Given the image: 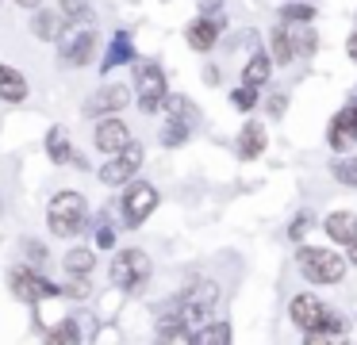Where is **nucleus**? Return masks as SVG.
I'll list each match as a JSON object with an SVG mask.
<instances>
[{
  "label": "nucleus",
  "mask_w": 357,
  "mask_h": 345,
  "mask_svg": "<svg viewBox=\"0 0 357 345\" xmlns=\"http://www.w3.org/2000/svg\"><path fill=\"white\" fill-rule=\"evenodd\" d=\"M288 319H292L303 334H315V330H323V334H346L342 314L331 311V307H326L319 296H311V291L292 296V303H288Z\"/></svg>",
  "instance_id": "f257e3e1"
},
{
  "label": "nucleus",
  "mask_w": 357,
  "mask_h": 345,
  "mask_svg": "<svg viewBox=\"0 0 357 345\" xmlns=\"http://www.w3.org/2000/svg\"><path fill=\"white\" fill-rule=\"evenodd\" d=\"M85 219H89V199L81 196V192L62 188V192H54V196H50V204H47V227H50V234L73 238V234H81Z\"/></svg>",
  "instance_id": "f03ea898"
},
{
  "label": "nucleus",
  "mask_w": 357,
  "mask_h": 345,
  "mask_svg": "<svg viewBox=\"0 0 357 345\" xmlns=\"http://www.w3.org/2000/svg\"><path fill=\"white\" fill-rule=\"evenodd\" d=\"M296 265L307 284H342V276H346V257L326 250V245H300Z\"/></svg>",
  "instance_id": "7ed1b4c3"
},
{
  "label": "nucleus",
  "mask_w": 357,
  "mask_h": 345,
  "mask_svg": "<svg viewBox=\"0 0 357 345\" xmlns=\"http://www.w3.org/2000/svg\"><path fill=\"white\" fill-rule=\"evenodd\" d=\"M215 303H219V284H211V280L192 284V288L181 296V307H177L181 326H185L188 334H192V330H200L204 322H211V314H215Z\"/></svg>",
  "instance_id": "20e7f679"
},
{
  "label": "nucleus",
  "mask_w": 357,
  "mask_h": 345,
  "mask_svg": "<svg viewBox=\"0 0 357 345\" xmlns=\"http://www.w3.org/2000/svg\"><path fill=\"white\" fill-rule=\"evenodd\" d=\"M165 96H169V81L158 61H135V100H139L142 115L162 112Z\"/></svg>",
  "instance_id": "39448f33"
},
{
  "label": "nucleus",
  "mask_w": 357,
  "mask_h": 345,
  "mask_svg": "<svg viewBox=\"0 0 357 345\" xmlns=\"http://www.w3.org/2000/svg\"><path fill=\"white\" fill-rule=\"evenodd\" d=\"M158 204H162V196H158L154 184L131 181L123 188V196H119V219H123V227H142V222L154 215Z\"/></svg>",
  "instance_id": "423d86ee"
},
{
  "label": "nucleus",
  "mask_w": 357,
  "mask_h": 345,
  "mask_svg": "<svg viewBox=\"0 0 357 345\" xmlns=\"http://www.w3.org/2000/svg\"><path fill=\"white\" fill-rule=\"evenodd\" d=\"M150 280V257L142 250H119L112 261V284L123 291H142Z\"/></svg>",
  "instance_id": "0eeeda50"
},
{
  "label": "nucleus",
  "mask_w": 357,
  "mask_h": 345,
  "mask_svg": "<svg viewBox=\"0 0 357 345\" xmlns=\"http://www.w3.org/2000/svg\"><path fill=\"white\" fill-rule=\"evenodd\" d=\"M142 158H146V150H142V142H127L123 153H116V158H108L100 165V184H108V188H123V184L135 181V173L142 169Z\"/></svg>",
  "instance_id": "6e6552de"
},
{
  "label": "nucleus",
  "mask_w": 357,
  "mask_h": 345,
  "mask_svg": "<svg viewBox=\"0 0 357 345\" xmlns=\"http://www.w3.org/2000/svg\"><path fill=\"white\" fill-rule=\"evenodd\" d=\"M58 43H62V50H58V66L81 69V66H89L93 54H96V31L89 27V23H77V27H73L70 35H62Z\"/></svg>",
  "instance_id": "1a4fd4ad"
},
{
  "label": "nucleus",
  "mask_w": 357,
  "mask_h": 345,
  "mask_svg": "<svg viewBox=\"0 0 357 345\" xmlns=\"http://www.w3.org/2000/svg\"><path fill=\"white\" fill-rule=\"evenodd\" d=\"M8 288H12V296L24 299V303L58 296V284H50L47 276H43L39 268H31V265H16V268H12V273H8Z\"/></svg>",
  "instance_id": "9d476101"
},
{
  "label": "nucleus",
  "mask_w": 357,
  "mask_h": 345,
  "mask_svg": "<svg viewBox=\"0 0 357 345\" xmlns=\"http://www.w3.org/2000/svg\"><path fill=\"white\" fill-rule=\"evenodd\" d=\"M127 104H131V89L127 84H100L85 100V115L89 119H112L116 112H127Z\"/></svg>",
  "instance_id": "9b49d317"
},
{
  "label": "nucleus",
  "mask_w": 357,
  "mask_h": 345,
  "mask_svg": "<svg viewBox=\"0 0 357 345\" xmlns=\"http://www.w3.org/2000/svg\"><path fill=\"white\" fill-rule=\"evenodd\" d=\"M135 142L131 138V127L123 123V115H112V119H100L96 123V135H93V146L100 153H108V158H116V153H123V146Z\"/></svg>",
  "instance_id": "f8f14e48"
},
{
  "label": "nucleus",
  "mask_w": 357,
  "mask_h": 345,
  "mask_svg": "<svg viewBox=\"0 0 357 345\" xmlns=\"http://www.w3.org/2000/svg\"><path fill=\"white\" fill-rule=\"evenodd\" d=\"M219 31H223V20H219V15H196L185 27V43L192 46L196 54H208V50H215Z\"/></svg>",
  "instance_id": "ddd939ff"
},
{
  "label": "nucleus",
  "mask_w": 357,
  "mask_h": 345,
  "mask_svg": "<svg viewBox=\"0 0 357 345\" xmlns=\"http://www.w3.org/2000/svg\"><path fill=\"white\" fill-rule=\"evenodd\" d=\"M27 92H31L27 77L20 73L16 66H4V61H0V104H24Z\"/></svg>",
  "instance_id": "4468645a"
},
{
  "label": "nucleus",
  "mask_w": 357,
  "mask_h": 345,
  "mask_svg": "<svg viewBox=\"0 0 357 345\" xmlns=\"http://www.w3.org/2000/svg\"><path fill=\"white\" fill-rule=\"evenodd\" d=\"M265 146H269V135H265L261 123H254V119L242 123V130H238V158L254 161V158L265 153Z\"/></svg>",
  "instance_id": "2eb2a0df"
},
{
  "label": "nucleus",
  "mask_w": 357,
  "mask_h": 345,
  "mask_svg": "<svg viewBox=\"0 0 357 345\" xmlns=\"http://www.w3.org/2000/svg\"><path fill=\"white\" fill-rule=\"evenodd\" d=\"M323 234L331 238V242H338V245H349L354 234H357V215L354 211H331L323 219Z\"/></svg>",
  "instance_id": "dca6fc26"
},
{
  "label": "nucleus",
  "mask_w": 357,
  "mask_h": 345,
  "mask_svg": "<svg viewBox=\"0 0 357 345\" xmlns=\"http://www.w3.org/2000/svg\"><path fill=\"white\" fill-rule=\"evenodd\" d=\"M162 112H169V123H181V127H188V130L200 123V107L188 96H181V92H169V96H165Z\"/></svg>",
  "instance_id": "f3484780"
},
{
  "label": "nucleus",
  "mask_w": 357,
  "mask_h": 345,
  "mask_svg": "<svg viewBox=\"0 0 357 345\" xmlns=\"http://www.w3.org/2000/svg\"><path fill=\"white\" fill-rule=\"evenodd\" d=\"M31 31L43 38V43H58V38L66 35V20L62 12H54V8H39L31 20Z\"/></svg>",
  "instance_id": "a211bd4d"
},
{
  "label": "nucleus",
  "mask_w": 357,
  "mask_h": 345,
  "mask_svg": "<svg viewBox=\"0 0 357 345\" xmlns=\"http://www.w3.org/2000/svg\"><path fill=\"white\" fill-rule=\"evenodd\" d=\"M269 73H273L269 54H265V50H257L254 58H250L246 66H242V84H246V89H261V84L269 81Z\"/></svg>",
  "instance_id": "6ab92c4d"
},
{
  "label": "nucleus",
  "mask_w": 357,
  "mask_h": 345,
  "mask_svg": "<svg viewBox=\"0 0 357 345\" xmlns=\"http://www.w3.org/2000/svg\"><path fill=\"white\" fill-rule=\"evenodd\" d=\"M154 345H192V334H188L185 326H181L177 314H165L162 322H158V337Z\"/></svg>",
  "instance_id": "aec40b11"
},
{
  "label": "nucleus",
  "mask_w": 357,
  "mask_h": 345,
  "mask_svg": "<svg viewBox=\"0 0 357 345\" xmlns=\"http://www.w3.org/2000/svg\"><path fill=\"white\" fill-rule=\"evenodd\" d=\"M47 158L54 161V165H70L73 161V146H70L66 127H50L47 130Z\"/></svg>",
  "instance_id": "412c9836"
},
{
  "label": "nucleus",
  "mask_w": 357,
  "mask_h": 345,
  "mask_svg": "<svg viewBox=\"0 0 357 345\" xmlns=\"http://www.w3.org/2000/svg\"><path fill=\"white\" fill-rule=\"evenodd\" d=\"M269 61H277V66H292L296 61V50H292V43H288L284 23H277V27L269 31Z\"/></svg>",
  "instance_id": "4be33fe9"
},
{
  "label": "nucleus",
  "mask_w": 357,
  "mask_h": 345,
  "mask_svg": "<svg viewBox=\"0 0 357 345\" xmlns=\"http://www.w3.org/2000/svg\"><path fill=\"white\" fill-rule=\"evenodd\" d=\"M93 265H96V250H93V245H81V250L66 253V273L77 276V280H85V276L93 273Z\"/></svg>",
  "instance_id": "5701e85b"
},
{
  "label": "nucleus",
  "mask_w": 357,
  "mask_h": 345,
  "mask_svg": "<svg viewBox=\"0 0 357 345\" xmlns=\"http://www.w3.org/2000/svg\"><path fill=\"white\" fill-rule=\"evenodd\" d=\"M192 345H231V326L227 322H204L200 330H192Z\"/></svg>",
  "instance_id": "b1692460"
},
{
  "label": "nucleus",
  "mask_w": 357,
  "mask_h": 345,
  "mask_svg": "<svg viewBox=\"0 0 357 345\" xmlns=\"http://www.w3.org/2000/svg\"><path fill=\"white\" fill-rule=\"evenodd\" d=\"M311 20H315V4L292 0V4L280 8V23H292V27H311Z\"/></svg>",
  "instance_id": "393cba45"
},
{
  "label": "nucleus",
  "mask_w": 357,
  "mask_h": 345,
  "mask_svg": "<svg viewBox=\"0 0 357 345\" xmlns=\"http://www.w3.org/2000/svg\"><path fill=\"white\" fill-rule=\"evenodd\" d=\"M288 27V43H292V50H296V58H307V54H315V46H319V38H315V31L311 27H292V23H284Z\"/></svg>",
  "instance_id": "a878e982"
},
{
  "label": "nucleus",
  "mask_w": 357,
  "mask_h": 345,
  "mask_svg": "<svg viewBox=\"0 0 357 345\" xmlns=\"http://www.w3.org/2000/svg\"><path fill=\"white\" fill-rule=\"evenodd\" d=\"M43 345H81V326H77L73 319H62V322H58V326L47 334V342H43Z\"/></svg>",
  "instance_id": "bb28decb"
},
{
  "label": "nucleus",
  "mask_w": 357,
  "mask_h": 345,
  "mask_svg": "<svg viewBox=\"0 0 357 345\" xmlns=\"http://www.w3.org/2000/svg\"><path fill=\"white\" fill-rule=\"evenodd\" d=\"M131 58H135V50H131V35H127V31H119V35L112 38V54L104 58V73H108V69H116L119 61H131Z\"/></svg>",
  "instance_id": "cd10ccee"
},
{
  "label": "nucleus",
  "mask_w": 357,
  "mask_h": 345,
  "mask_svg": "<svg viewBox=\"0 0 357 345\" xmlns=\"http://www.w3.org/2000/svg\"><path fill=\"white\" fill-rule=\"evenodd\" d=\"M58 12H62L66 23H89L93 20V4H89V0H62Z\"/></svg>",
  "instance_id": "c85d7f7f"
},
{
  "label": "nucleus",
  "mask_w": 357,
  "mask_h": 345,
  "mask_svg": "<svg viewBox=\"0 0 357 345\" xmlns=\"http://www.w3.org/2000/svg\"><path fill=\"white\" fill-rule=\"evenodd\" d=\"M331 173H334V181H338V184L357 188V158H334Z\"/></svg>",
  "instance_id": "c756f323"
},
{
  "label": "nucleus",
  "mask_w": 357,
  "mask_h": 345,
  "mask_svg": "<svg viewBox=\"0 0 357 345\" xmlns=\"http://www.w3.org/2000/svg\"><path fill=\"white\" fill-rule=\"evenodd\" d=\"M188 138H192V130H188V127H181V123H165V130H162V146L177 150V146H185Z\"/></svg>",
  "instance_id": "7c9ffc66"
},
{
  "label": "nucleus",
  "mask_w": 357,
  "mask_h": 345,
  "mask_svg": "<svg viewBox=\"0 0 357 345\" xmlns=\"http://www.w3.org/2000/svg\"><path fill=\"white\" fill-rule=\"evenodd\" d=\"M334 123H338V127H342V130H346V135L357 142V100H349V104L342 107L338 115H334Z\"/></svg>",
  "instance_id": "2f4dec72"
},
{
  "label": "nucleus",
  "mask_w": 357,
  "mask_h": 345,
  "mask_svg": "<svg viewBox=\"0 0 357 345\" xmlns=\"http://www.w3.org/2000/svg\"><path fill=\"white\" fill-rule=\"evenodd\" d=\"M326 146H331V150H334V153H346V150H349V146H354V138H349V135H346V130H342V127H338V123H334V119H331V127H326Z\"/></svg>",
  "instance_id": "473e14b6"
},
{
  "label": "nucleus",
  "mask_w": 357,
  "mask_h": 345,
  "mask_svg": "<svg viewBox=\"0 0 357 345\" xmlns=\"http://www.w3.org/2000/svg\"><path fill=\"white\" fill-rule=\"evenodd\" d=\"M231 104L238 107V112H254V104H257V89H246V84H238V89L231 92Z\"/></svg>",
  "instance_id": "72a5a7b5"
},
{
  "label": "nucleus",
  "mask_w": 357,
  "mask_h": 345,
  "mask_svg": "<svg viewBox=\"0 0 357 345\" xmlns=\"http://www.w3.org/2000/svg\"><path fill=\"white\" fill-rule=\"evenodd\" d=\"M303 345H346V334H323V330H315V334H303Z\"/></svg>",
  "instance_id": "f704fd0d"
},
{
  "label": "nucleus",
  "mask_w": 357,
  "mask_h": 345,
  "mask_svg": "<svg viewBox=\"0 0 357 345\" xmlns=\"http://www.w3.org/2000/svg\"><path fill=\"white\" fill-rule=\"evenodd\" d=\"M311 227V211H300L292 219V227H288V238H292V242H303V230Z\"/></svg>",
  "instance_id": "c9c22d12"
},
{
  "label": "nucleus",
  "mask_w": 357,
  "mask_h": 345,
  "mask_svg": "<svg viewBox=\"0 0 357 345\" xmlns=\"http://www.w3.org/2000/svg\"><path fill=\"white\" fill-rule=\"evenodd\" d=\"M24 253H27V261H35L31 268H39L43 261H47V250H43V242H24Z\"/></svg>",
  "instance_id": "e433bc0d"
},
{
  "label": "nucleus",
  "mask_w": 357,
  "mask_h": 345,
  "mask_svg": "<svg viewBox=\"0 0 357 345\" xmlns=\"http://www.w3.org/2000/svg\"><path fill=\"white\" fill-rule=\"evenodd\" d=\"M112 245H116V230L100 227V230H96V250H112Z\"/></svg>",
  "instance_id": "4c0bfd02"
},
{
  "label": "nucleus",
  "mask_w": 357,
  "mask_h": 345,
  "mask_svg": "<svg viewBox=\"0 0 357 345\" xmlns=\"http://www.w3.org/2000/svg\"><path fill=\"white\" fill-rule=\"evenodd\" d=\"M284 107H288V96H284V92H273V96H269V112L273 115H284Z\"/></svg>",
  "instance_id": "58836bf2"
},
{
  "label": "nucleus",
  "mask_w": 357,
  "mask_h": 345,
  "mask_svg": "<svg viewBox=\"0 0 357 345\" xmlns=\"http://www.w3.org/2000/svg\"><path fill=\"white\" fill-rule=\"evenodd\" d=\"M223 8V0H200V15H211V12H219Z\"/></svg>",
  "instance_id": "ea45409f"
},
{
  "label": "nucleus",
  "mask_w": 357,
  "mask_h": 345,
  "mask_svg": "<svg viewBox=\"0 0 357 345\" xmlns=\"http://www.w3.org/2000/svg\"><path fill=\"white\" fill-rule=\"evenodd\" d=\"M346 54H349V61H354V66H357V31H354V35L346 38Z\"/></svg>",
  "instance_id": "a19ab883"
},
{
  "label": "nucleus",
  "mask_w": 357,
  "mask_h": 345,
  "mask_svg": "<svg viewBox=\"0 0 357 345\" xmlns=\"http://www.w3.org/2000/svg\"><path fill=\"white\" fill-rule=\"evenodd\" d=\"M346 265H357V234H354V242L346 245Z\"/></svg>",
  "instance_id": "79ce46f5"
},
{
  "label": "nucleus",
  "mask_w": 357,
  "mask_h": 345,
  "mask_svg": "<svg viewBox=\"0 0 357 345\" xmlns=\"http://www.w3.org/2000/svg\"><path fill=\"white\" fill-rule=\"evenodd\" d=\"M16 4H20V8H27V12H39L43 0H16Z\"/></svg>",
  "instance_id": "37998d69"
},
{
  "label": "nucleus",
  "mask_w": 357,
  "mask_h": 345,
  "mask_svg": "<svg viewBox=\"0 0 357 345\" xmlns=\"http://www.w3.org/2000/svg\"><path fill=\"white\" fill-rule=\"evenodd\" d=\"M284 4H292V0H284Z\"/></svg>",
  "instance_id": "c03bdc74"
}]
</instances>
